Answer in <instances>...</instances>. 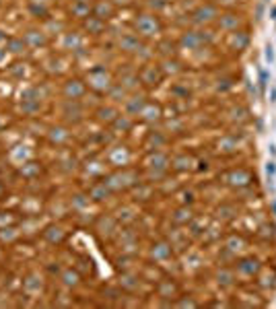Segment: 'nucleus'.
I'll return each mask as SVG.
<instances>
[{"label": "nucleus", "instance_id": "obj_1", "mask_svg": "<svg viewBox=\"0 0 276 309\" xmlns=\"http://www.w3.org/2000/svg\"><path fill=\"white\" fill-rule=\"evenodd\" d=\"M0 194H2V186H0Z\"/></svg>", "mask_w": 276, "mask_h": 309}]
</instances>
